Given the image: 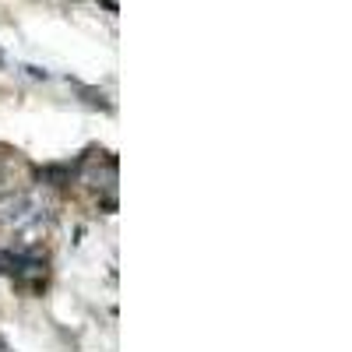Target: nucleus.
I'll return each instance as SVG.
<instances>
[{
	"label": "nucleus",
	"instance_id": "obj_1",
	"mask_svg": "<svg viewBox=\"0 0 352 352\" xmlns=\"http://www.w3.org/2000/svg\"><path fill=\"white\" fill-rule=\"evenodd\" d=\"M0 226L21 243H36L39 232H46V204L36 194H8L0 197Z\"/></svg>",
	"mask_w": 352,
	"mask_h": 352
}]
</instances>
